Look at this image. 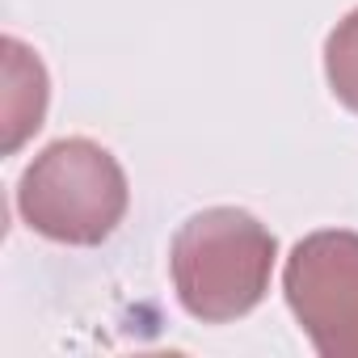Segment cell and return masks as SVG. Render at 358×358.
Masks as SVG:
<instances>
[{"label": "cell", "instance_id": "obj_1", "mask_svg": "<svg viewBox=\"0 0 358 358\" xmlns=\"http://www.w3.org/2000/svg\"><path fill=\"white\" fill-rule=\"evenodd\" d=\"M274 232L241 207H207L177 228L169 245L173 291L194 320L228 324L249 316L274 274Z\"/></svg>", "mask_w": 358, "mask_h": 358}, {"label": "cell", "instance_id": "obj_3", "mask_svg": "<svg viewBox=\"0 0 358 358\" xmlns=\"http://www.w3.org/2000/svg\"><path fill=\"white\" fill-rule=\"evenodd\" d=\"M282 295L316 354L358 358V232H308L282 266Z\"/></svg>", "mask_w": 358, "mask_h": 358}, {"label": "cell", "instance_id": "obj_4", "mask_svg": "<svg viewBox=\"0 0 358 358\" xmlns=\"http://www.w3.org/2000/svg\"><path fill=\"white\" fill-rule=\"evenodd\" d=\"M47 68L22 43L5 38V156H13L47 118Z\"/></svg>", "mask_w": 358, "mask_h": 358}, {"label": "cell", "instance_id": "obj_5", "mask_svg": "<svg viewBox=\"0 0 358 358\" xmlns=\"http://www.w3.org/2000/svg\"><path fill=\"white\" fill-rule=\"evenodd\" d=\"M324 80L333 97L358 114V9L345 13L324 38Z\"/></svg>", "mask_w": 358, "mask_h": 358}, {"label": "cell", "instance_id": "obj_2", "mask_svg": "<svg viewBox=\"0 0 358 358\" xmlns=\"http://www.w3.org/2000/svg\"><path fill=\"white\" fill-rule=\"evenodd\" d=\"M127 173L110 148L72 135L47 143L17 182V215L55 245L93 249L127 215Z\"/></svg>", "mask_w": 358, "mask_h": 358}]
</instances>
